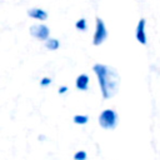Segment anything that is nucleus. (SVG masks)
<instances>
[{
  "label": "nucleus",
  "instance_id": "nucleus-1",
  "mask_svg": "<svg viewBox=\"0 0 160 160\" xmlns=\"http://www.w3.org/2000/svg\"><path fill=\"white\" fill-rule=\"evenodd\" d=\"M92 71L98 78V82H99L102 98L104 99L112 98L120 88L121 79H120L119 72L114 68L105 65V64H100V62L92 66Z\"/></svg>",
  "mask_w": 160,
  "mask_h": 160
},
{
  "label": "nucleus",
  "instance_id": "nucleus-8",
  "mask_svg": "<svg viewBox=\"0 0 160 160\" xmlns=\"http://www.w3.org/2000/svg\"><path fill=\"white\" fill-rule=\"evenodd\" d=\"M45 48L48 50H51V51H55L60 48V41L55 38H49L48 40H45Z\"/></svg>",
  "mask_w": 160,
  "mask_h": 160
},
{
  "label": "nucleus",
  "instance_id": "nucleus-7",
  "mask_svg": "<svg viewBox=\"0 0 160 160\" xmlns=\"http://www.w3.org/2000/svg\"><path fill=\"white\" fill-rule=\"evenodd\" d=\"M89 84H90V79L86 74H80L75 80V86L80 91H86L89 89Z\"/></svg>",
  "mask_w": 160,
  "mask_h": 160
},
{
  "label": "nucleus",
  "instance_id": "nucleus-12",
  "mask_svg": "<svg viewBox=\"0 0 160 160\" xmlns=\"http://www.w3.org/2000/svg\"><path fill=\"white\" fill-rule=\"evenodd\" d=\"M51 84V78H49V76H44L41 80H40V85L41 86H49Z\"/></svg>",
  "mask_w": 160,
  "mask_h": 160
},
{
  "label": "nucleus",
  "instance_id": "nucleus-9",
  "mask_svg": "<svg viewBox=\"0 0 160 160\" xmlns=\"http://www.w3.org/2000/svg\"><path fill=\"white\" fill-rule=\"evenodd\" d=\"M72 121L75 124H78V125H85L89 121V116L88 115H82V114H78V115H75L72 118Z\"/></svg>",
  "mask_w": 160,
  "mask_h": 160
},
{
  "label": "nucleus",
  "instance_id": "nucleus-6",
  "mask_svg": "<svg viewBox=\"0 0 160 160\" xmlns=\"http://www.w3.org/2000/svg\"><path fill=\"white\" fill-rule=\"evenodd\" d=\"M28 16L31 18V19H35V20H39V21H45L48 19V12L41 9V8H31L28 10Z\"/></svg>",
  "mask_w": 160,
  "mask_h": 160
},
{
  "label": "nucleus",
  "instance_id": "nucleus-11",
  "mask_svg": "<svg viewBox=\"0 0 160 160\" xmlns=\"http://www.w3.org/2000/svg\"><path fill=\"white\" fill-rule=\"evenodd\" d=\"M86 158H88V154L84 150H79L74 154V160H86Z\"/></svg>",
  "mask_w": 160,
  "mask_h": 160
},
{
  "label": "nucleus",
  "instance_id": "nucleus-2",
  "mask_svg": "<svg viewBox=\"0 0 160 160\" xmlns=\"http://www.w3.org/2000/svg\"><path fill=\"white\" fill-rule=\"evenodd\" d=\"M119 121V116L115 110L112 109H105L99 115V125L105 130H112L116 128Z\"/></svg>",
  "mask_w": 160,
  "mask_h": 160
},
{
  "label": "nucleus",
  "instance_id": "nucleus-4",
  "mask_svg": "<svg viewBox=\"0 0 160 160\" xmlns=\"http://www.w3.org/2000/svg\"><path fill=\"white\" fill-rule=\"evenodd\" d=\"M29 32L32 38H35L36 40H40V41H45L50 38V29L45 24L31 25L29 29Z\"/></svg>",
  "mask_w": 160,
  "mask_h": 160
},
{
  "label": "nucleus",
  "instance_id": "nucleus-3",
  "mask_svg": "<svg viewBox=\"0 0 160 160\" xmlns=\"http://www.w3.org/2000/svg\"><path fill=\"white\" fill-rule=\"evenodd\" d=\"M108 35H109V32H108V29H106L104 20L98 16L95 19V31L92 35V44L95 46H100L108 39Z\"/></svg>",
  "mask_w": 160,
  "mask_h": 160
},
{
  "label": "nucleus",
  "instance_id": "nucleus-10",
  "mask_svg": "<svg viewBox=\"0 0 160 160\" xmlns=\"http://www.w3.org/2000/svg\"><path fill=\"white\" fill-rule=\"evenodd\" d=\"M75 28L79 31H86L88 30V21H86V19L85 18H80L79 20H76Z\"/></svg>",
  "mask_w": 160,
  "mask_h": 160
},
{
  "label": "nucleus",
  "instance_id": "nucleus-5",
  "mask_svg": "<svg viewBox=\"0 0 160 160\" xmlns=\"http://www.w3.org/2000/svg\"><path fill=\"white\" fill-rule=\"evenodd\" d=\"M145 28H146V20L144 18L139 19L136 29H135V38H136V41L139 44H141V45H146L148 44V36H146Z\"/></svg>",
  "mask_w": 160,
  "mask_h": 160
},
{
  "label": "nucleus",
  "instance_id": "nucleus-13",
  "mask_svg": "<svg viewBox=\"0 0 160 160\" xmlns=\"http://www.w3.org/2000/svg\"><path fill=\"white\" fill-rule=\"evenodd\" d=\"M68 90H69V88H68V86H65V85H62V86H60V88H59V90H58V92H59L60 95H62V94H65V92H68Z\"/></svg>",
  "mask_w": 160,
  "mask_h": 160
}]
</instances>
